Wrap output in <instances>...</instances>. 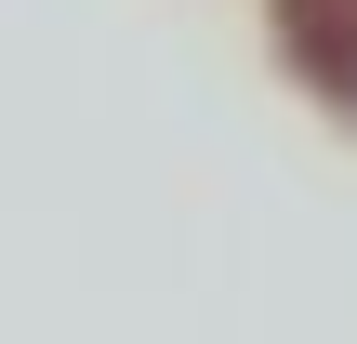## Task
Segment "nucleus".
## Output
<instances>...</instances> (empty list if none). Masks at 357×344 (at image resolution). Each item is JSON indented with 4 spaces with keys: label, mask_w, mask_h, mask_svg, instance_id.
Here are the masks:
<instances>
[{
    "label": "nucleus",
    "mask_w": 357,
    "mask_h": 344,
    "mask_svg": "<svg viewBox=\"0 0 357 344\" xmlns=\"http://www.w3.org/2000/svg\"><path fill=\"white\" fill-rule=\"evenodd\" d=\"M278 27H291V53L318 66L331 40H357V0H278Z\"/></svg>",
    "instance_id": "f257e3e1"
},
{
    "label": "nucleus",
    "mask_w": 357,
    "mask_h": 344,
    "mask_svg": "<svg viewBox=\"0 0 357 344\" xmlns=\"http://www.w3.org/2000/svg\"><path fill=\"white\" fill-rule=\"evenodd\" d=\"M318 80H331V93L357 106V40H331V53H318Z\"/></svg>",
    "instance_id": "f03ea898"
}]
</instances>
